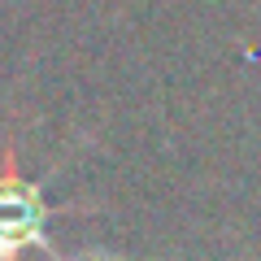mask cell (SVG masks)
Returning a JSON list of instances; mask_svg holds the SVG:
<instances>
[{"mask_svg": "<svg viewBox=\"0 0 261 261\" xmlns=\"http://www.w3.org/2000/svg\"><path fill=\"white\" fill-rule=\"evenodd\" d=\"M48 214L53 209L44 205L39 183L22 178L13 148H5L0 152V261H18L27 248L57 252L48 244V231H44Z\"/></svg>", "mask_w": 261, "mask_h": 261, "instance_id": "cell-1", "label": "cell"}]
</instances>
